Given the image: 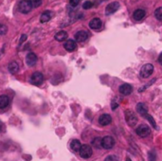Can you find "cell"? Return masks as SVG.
I'll return each instance as SVG.
<instances>
[{
	"instance_id": "cell-1",
	"label": "cell",
	"mask_w": 162,
	"mask_h": 161,
	"mask_svg": "<svg viewBox=\"0 0 162 161\" xmlns=\"http://www.w3.org/2000/svg\"><path fill=\"white\" fill-rule=\"evenodd\" d=\"M32 0H22L18 5V9L21 13L28 14L32 9Z\"/></svg>"
},
{
	"instance_id": "cell-2",
	"label": "cell",
	"mask_w": 162,
	"mask_h": 161,
	"mask_svg": "<svg viewBox=\"0 0 162 161\" xmlns=\"http://www.w3.org/2000/svg\"><path fill=\"white\" fill-rule=\"evenodd\" d=\"M125 119L127 124L131 127H134L137 123V117L132 110L125 111Z\"/></svg>"
},
{
	"instance_id": "cell-3",
	"label": "cell",
	"mask_w": 162,
	"mask_h": 161,
	"mask_svg": "<svg viewBox=\"0 0 162 161\" xmlns=\"http://www.w3.org/2000/svg\"><path fill=\"white\" fill-rule=\"evenodd\" d=\"M79 154L81 156V157H83L84 159H87V158L91 157L92 154H93V151H92V148L90 145L84 144V145H82Z\"/></svg>"
},
{
	"instance_id": "cell-4",
	"label": "cell",
	"mask_w": 162,
	"mask_h": 161,
	"mask_svg": "<svg viewBox=\"0 0 162 161\" xmlns=\"http://www.w3.org/2000/svg\"><path fill=\"white\" fill-rule=\"evenodd\" d=\"M115 145V139L111 136H106L102 139V147L105 150L112 149Z\"/></svg>"
},
{
	"instance_id": "cell-5",
	"label": "cell",
	"mask_w": 162,
	"mask_h": 161,
	"mask_svg": "<svg viewBox=\"0 0 162 161\" xmlns=\"http://www.w3.org/2000/svg\"><path fill=\"white\" fill-rule=\"evenodd\" d=\"M154 72V65L151 64L144 65L140 69V76L142 78H148Z\"/></svg>"
},
{
	"instance_id": "cell-6",
	"label": "cell",
	"mask_w": 162,
	"mask_h": 161,
	"mask_svg": "<svg viewBox=\"0 0 162 161\" xmlns=\"http://www.w3.org/2000/svg\"><path fill=\"white\" fill-rule=\"evenodd\" d=\"M136 132H137V136H140V137H146L151 134V129L148 125L141 124L137 128Z\"/></svg>"
},
{
	"instance_id": "cell-7",
	"label": "cell",
	"mask_w": 162,
	"mask_h": 161,
	"mask_svg": "<svg viewBox=\"0 0 162 161\" xmlns=\"http://www.w3.org/2000/svg\"><path fill=\"white\" fill-rule=\"evenodd\" d=\"M43 82H44V76L41 72H34L30 76V82L34 84V86L41 84Z\"/></svg>"
},
{
	"instance_id": "cell-8",
	"label": "cell",
	"mask_w": 162,
	"mask_h": 161,
	"mask_svg": "<svg viewBox=\"0 0 162 161\" xmlns=\"http://www.w3.org/2000/svg\"><path fill=\"white\" fill-rule=\"evenodd\" d=\"M120 3L115 1V2H112L110 3L109 5H107L106 8H105V14L106 15H109V14H113L117 12L119 9H120Z\"/></svg>"
},
{
	"instance_id": "cell-9",
	"label": "cell",
	"mask_w": 162,
	"mask_h": 161,
	"mask_svg": "<svg viewBox=\"0 0 162 161\" xmlns=\"http://www.w3.org/2000/svg\"><path fill=\"white\" fill-rule=\"evenodd\" d=\"M99 122H100V124L103 126L109 125L112 122V118L110 115H108V114H103L99 118Z\"/></svg>"
},
{
	"instance_id": "cell-10",
	"label": "cell",
	"mask_w": 162,
	"mask_h": 161,
	"mask_svg": "<svg viewBox=\"0 0 162 161\" xmlns=\"http://www.w3.org/2000/svg\"><path fill=\"white\" fill-rule=\"evenodd\" d=\"M120 92L122 94V95H124V96H128L130 95L131 93H132V91H133V87L131 84L129 83H123L121 84V86H120Z\"/></svg>"
},
{
	"instance_id": "cell-11",
	"label": "cell",
	"mask_w": 162,
	"mask_h": 161,
	"mask_svg": "<svg viewBox=\"0 0 162 161\" xmlns=\"http://www.w3.org/2000/svg\"><path fill=\"white\" fill-rule=\"evenodd\" d=\"M26 62L29 66H34L37 63V56L35 53L30 52L26 56Z\"/></svg>"
},
{
	"instance_id": "cell-12",
	"label": "cell",
	"mask_w": 162,
	"mask_h": 161,
	"mask_svg": "<svg viewBox=\"0 0 162 161\" xmlns=\"http://www.w3.org/2000/svg\"><path fill=\"white\" fill-rule=\"evenodd\" d=\"M102 26H103V22H102L101 19L98 18V17L93 18V19H92V20L89 22V27H90V29H95V30L100 29L102 28Z\"/></svg>"
},
{
	"instance_id": "cell-13",
	"label": "cell",
	"mask_w": 162,
	"mask_h": 161,
	"mask_svg": "<svg viewBox=\"0 0 162 161\" xmlns=\"http://www.w3.org/2000/svg\"><path fill=\"white\" fill-rule=\"evenodd\" d=\"M64 48L66 50H67L68 52H72L77 49V44L74 40L69 39L67 40L65 44H64Z\"/></svg>"
},
{
	"instance_id": "cell-14",
	"label": "cell",
	"mask_w": 162,
	"mask_h": 161,
	"mask_svg": "<svg viewBox=\"0 0 162 161\" xmlns=\"http://www.w3.org/2000/svg\"><path fill=\"white\" fill-rule=\"evenodd\" d=\"M88 38V33L84 30H80L75 34V40L77 42H84Z\"/></svg>"
},
{
	"instance_id": "cell-15",
	"label": "cell",
	"mask_w": 162,
	"mask_h": 161,
	"mask_svg": "<svg viewBox=\"0 0 162 161\" xmlns=\"http://www.w3.org/2000/svg\"><path fill=\"white\" fill-rule=\"evenodd\" d=\"M145 11L142 10V9H138V10H136L133 13V18L136 20V21H140L142 20L144 17H145Z\"/></svg>"
},
{
	"instance_id": "cell-16",
	"label": "cell",
	"mask_w": 162,
	"mask_h": 161,
	"mask_svg": "<svg viewBox=\"0 0 162 161\" xmlns=\"http://www.w3.org/2000/svg\"><path fill=\"white\" fill-rule=\"evenodd\" d=\"M136 108H137V113L140 115H141V116H145V115L147 114V112H148V107L146 106L144 103H142V102L137 103Z\"/></svg>"
},
{
	"instance_id": "cell-17",
	"label": "cell",
	"mask_w": 162,
	"mask_h": 161,
	"mask_svg": "<svg viewBox=\"0 0 162 161\" xmlns=\"http://www.w3.org/2000/svg\"><path fill=\"white\" fill-rule=\"evenodd\" d=\"M10 103V99L7 95L0 96V109H5Z\"/></svg>"
},
{
	"instance_id": "cell-18",
	"label": "cell",
	"mask_w": 162,
	"mask_h": 161,
	"mask_svg": "<svg viewBox=\"0 0 162 161\" xmlns=\"http://www.w3.org/2000/svg\"><path fill=\"white\" fill-rule=\"evenodd\" d=\"M52 17V12H49V11H46L44 12L42 14H41V16H40V22L41 23H47L49 22Z\"/></svg>"
},
{
	"instance_id": "cell-19",
	"label": "cell",
	"mask_w": 162,
	"mask_h": 161,
	"mask_svg": "<svg viewBox=\"0 0 162 161\" xmlns=\"http://www.w3.org/2000/svg\"><path fill=\"white\" fill-rule=\"evenodd\" d=\"M67 32H65V30H60L59 32H57L55 34V39L58 41V42H63L65 40L67 39Z\"/></svg>"
},
{
	"instance_id": "cell-20",
	"label": "cell",
	"mask_w": 162,
	"mask_h": 161,
	"mask_svg": "<svg viewBox=\"0 0 162 161\" xmlns=\"http://www.w3.org/2000/svg\"><path fill=\"white\" fill-rule=\"evenodd\" d=\"M8 69L12 74H16L19 70V65L16 62H11L8 65Z\"/></svg>"
},
{
	"instance_id": "cell-21",
	"label": "cell",
	"mask_w": 162,
	"mask_h": 161,
	"mask_svg": "<svg viewBox=\"0 0 162 161\" xmlns=\"http://www.w3.org/2000/svg\"><path fill=\"white\" fill-rule=\"evenodd\" d=\"M81 147H82V144H81L80 140H78V139H73L70 143V148L74 152H80Z\"/></svg>"
},
{
	"instance_id": "cell-22",
	"label": "cell",
	"mask_w": 162,
	"mask_h": 161,
	"mask_svg": "<svg viewBox=\"0 0 162 161\" xmlns=\"http://www.w3.org/2000/svg\"><path fill=\"white\" fill-rule=\"evenodd\" d=\"M92 144H93V146L97 149H101L102 148V139H100V137H96L94 140H92Z\"/></svg>"
},
{
	"instance_id": "cell-23",
	"label": "cell",
	"mask_w": 162,
	"mask_h": 161,
	"mask_svg": "<svg viewBox=\"0 0 162 161\" xmlns=\"http://www.w3.org/2000/svg\"><path fill=\"white\" fill-rule=\"evenodd\" d=\"M155 16L157 20L162 21V7H159L155 11Z\"/></svg>"
},
{
	"instance_id": "cell-24",
	"label": "cell",
	"mask_w": 162,
	"mask_h": 161,
	"mask_svg": "<svg viewBox=\"0 0 162 161\" xmlns=\"http://www.w3.org/2000/svg\"><path fill=\"white\" fill-rule=\"evenodd\" d=\"M92 7H93V3H92L91 1H86L83 4V10H89Z\"/></svg>"
},
{
	"instance_id": "cell-25",
	"label": "cell",
	"mask_w": 162,
	"mask_h": 161,
	"mask_svg": "<svg viewBox=\"0 0 162 161\" xmlns=\"http://www.w3.org/2000/svg\"><path fill=\"white\" fill-rule=\"evenodd\" d=\"M8 32V28L4 24H0V35H5Z\"/></svg>"
},
{
	"instance_id": "cell-26",
	"label": "cell",
	"mask_w": 162,
	"mask_h": 161,
	"mask_svg": "<svg viewBox=\"0 0 162 161\" xmlns=\"http://www.w3.org/2000/svg\"><path fill=\"white\" fill-rule=\"evenodd\" d=\"M144 117H145L146 119H147L150 121V123L152 124V126H153V127H156V121H155V119H153V117H152V116H150V115H148V114H146Z\"/></svg>"
},
{
	"instance_id": "cell-27",
	"label": "cell",
	"mask_w": 162,
	"mask_h": 161,
	"mask_svg": "<svg viewBox=\"0 0 162 161\" xmlns=\"http://www.w3.org/2000/svg\"><path fill=\"white\" fill-rule=\"evenodd\" d=\"M32 3L33 8H39L43 4V1L42 0H32Z\"/></svg>"
},
{
	"instance_id": "cell-28",
	"label": "cell",
	"mask_w": 162,
	"mask_h": 161,
	"mask_svg": "<svg viewBox=\"0 0 162 161\" xmlns=\"http://www.w3.org/2000/svg\"><path fill=\"white\" fill-rule=\"evenodd\" d=\"M104 161H120V160H119V157H118L117 156L111 155V156H108L104 159Z\"/></svg>"
},
{
	"instance_id": "cell-29",
	"label": "cell",
	"mask_w": 162,
	"mask_h": 161,
	"mask_svg": "<svg viewBox=\"0 0 162 161\" xmlns=\"http://www.w3.org/2000/svg\"><path fill=\"white\" fill-rule=\"evenodd\" d=\"M79 3H80V0H69V4H70V6L73 8L78 6Z\"/></svg>"
},
{
	"instance_id": "cell-30",
	"label": "cell",
	"mask_w": 162,
	"mask_h": 161,
	"mask_svg": "<svg viewBox=\"0 0 162 161\" xmlns=\"http://www.w3.org/2000/svg\"><path fill=\"white\" fill-rule=\"evenodd\" d=\"M149 160L150 161H156V154L154 152H150L149 155H148Z\"/></svg>"
},
{
	"instance_id": "cell-31",
	"label": "cell",
	"mask_w": 162,
	"mask_h": 161,
	"mask_svg": "<svg viewBox=\"0 0 162 161\" xmlns=\"http://www.w3.org/2000/svg\"><path fill=\"white\" fill-rule=\"evenodd\" d=\"M26 39H27V35H26V34H23V35L21 36V38H20V43L25 42Z\"/></svg>"
},
{
	"instance_id": "cell-32",
	"label": "cell",
	"mask_w": 162,
	"mask_h": 161,
	"mask_svg": "<svg viewBox=\"0 0 162 161\" xmlns=\"http://www.w3.org/2000/svg\"><path fill=\"white\" fill-rule=\"evenodd\" d=\"M4 129H5V126H4V124H3V122L0 121V133L4 132Z\"/></svg>"
},
{
	"instance_id": "cell-33",
	"label": "cell",
	"mask_w": 162,
	"mask_h": 161,
	"mask_svg": "<svg viewBox=\"0 0 162 161\" xmlns=\"http://www.w3.org/2000/svg\"><path fill=\"white\" fill-rule=\"evenodd\" d=\"M158 62L162 64V53H161V54L159 55V57H158Z\"/></svg>"
}]
</instances>
